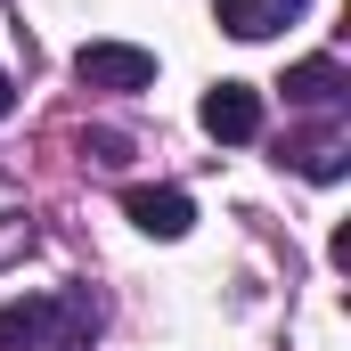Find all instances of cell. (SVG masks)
Wrapping results in <instances>:
<instances>
[{
  "label": "cell",
  "mask_w": 351,
  "mask_h": 351,
  "mask_svg": "<svg viewBox=\"0 0 351 351\" xmlns=\"http://www.w3.org/2000/svg\"><path fill=\"white\" fill-rule=\"evenodd\" d=\"M302 8H311V0H221L213 16H221V33H237V41H269V33L302 25Z\"/></svg>",
  "instance_id": "4"
},
{
  "label": "cell",
  "mask_w": 351,
  "mask_h": 351,
  "mask_svg": "<svg viewBox=\"0 0 351 351\" xmlns=\"http://www.w3.org/2000/svg\"><path fill=\"white\" fill-rule=\"evenodd\" d=\"M90 327H98L90 294H25L0 311V351H82Z\"/></svg>",
  "instance_id": "1"
},
{
  "label": "cell",
  "mask_w": 351,
  "mask_h": 351,
  "mask_svg": "<svg viewBox=\"0 0 351 351\" xmlns=\"http://www.w3.org/2000/svg\"><path fill=\"white\" fill-rule=\"evenodd\" d=\"M8 106H16V90H8V74H0V114H8Z\"/></svg>",
  "instance_id": "10"
},
{
  "label": "cell",
  "mask_w": 351,
  "mask_h": 351,
  "mask_svg": "<svg viewBox=\"0 0 351 351\" xmlns=\"http://www.w3.org/2000/svg\"><path fill=\"white\" fill-rule=\"evenodd\" d=\"M74 74H82L90 90H147L156 82V58L131 49V41H90L82 58H74Z\"/></svg>",
  "instance_id": "2"
},
{
  "label": "cell",
  "mask_w": 351,
  "mask_h": 351,
  "mask_svg": "<svg viewBox=\"0 0 351 351\" xmlns=\"http://www.w3.org/2000/svg\"><path fill=\"white\" fill-rule=\"evenodd\" d=\"M123 213H131L147 237H188V229H196V204H188L180 188H131Z\"/></svg>",
  "instance_id": "5"
},
{
  "label": "cell",
  "mask_w": 351,
  "mask_h": 351,
  "mask_svg": "<svg viewBox=\"0 0 351 351\" xmlns=\"http://www.w3.org/2000/svg\"><path fill=\"white\" fill-rule=\"evenodd\" d=\"M204 131L229 139V147L237 139H262V90L254 82H213L204 90Z\"/></svg>",
  "instance_id": "3"
},
{
  "label": "cell",
  "mask_w": 351,
  "mask_h": 351,
  "mask_svg": "<svg viewBox=\"0 0 351 351\" xmlns=\"http://www.w3.org/2000/svg\"><path fill=\"white\" fill-rule=\"evenodd\" d=\"M82 156H90V164H123V139H114V131H90Z\"/></svg>",
  "instance_id": "8"
},
{
  "label": "cell",
  "mask_w": 351,
  "mask_h": 351,
  "mask_svg": "<svg viewBox=\"0 0 351 351\" xmlns=\"http://www.w3.org/2000/svg\"><path fill=\"white\" fill-rule=\"evenodd\" d=\"M343 131H311V139H286V164H302L311 180H343Z\"/></svg>",
  "instance_id": "7"
},
{
  "label": "cell",
  "mask_w": 351,
  "mask_h": 351,
  "mask_svg": "<svg viewBox=\"0 0 351 351\" xmlns=\"http://www.w3.org/2000/svg\"><path fill=\"white\" fill-rule=\"evenodd\" d=\"M343 66H335V58H302V66H294V74H286V98H294V106H343Z\"/></svg>",
  "instance_id": "6"
},
{
  "label": "cell",
  "mask_w": 351,
  "mask_h": 351,
  "mask_svg": "<svg viewBox=\"0 0 351 351\" xmlns=\"http://www.w3.org/2000/svg\"><path fill=\"white\" fill-rule=\"evenodd\" d=\"M16 245H33V221H8L0 229V254H16Z\"/></svg>",
  "instance_id": "9"
}]
</instances>
